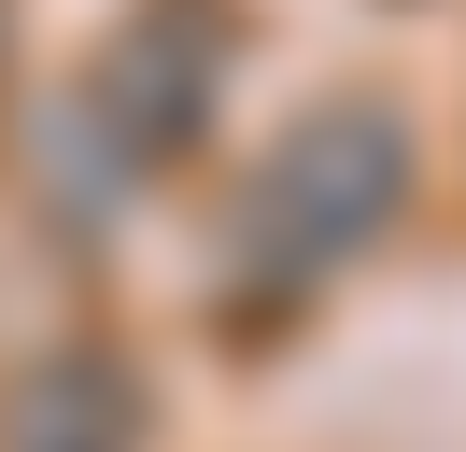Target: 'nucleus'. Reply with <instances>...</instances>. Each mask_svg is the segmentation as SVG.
Here are the masks:
<instances>
[{
  "label": "nucleus",
  "mask_w": 466,
  "mask_h": 452,
  "mask_svg": "<svg viewBox=\"0 0 466 452\" xmlns=\"http://www.w3.org/2000/svg\"><path fill=\"white\" fill-rule=\"evenodd\" d=\"M127 424H142V410H127V382L86 354V367H43V382H29L15 452H127Z\"/></svg>",
  "instance_id": "f03ea898"
},
{
  "label": "nucleus",
  "mask_w": 466,
  "mask_h": 452,
  "mask_svg": "<svg viewBox=\"0 0 466 452\" xmlns=\"http://www.w3.org/2000/svg\"><path fill=\"white\" fill-rule=\"evenodd\" d=\"M396 184H410V141H396V113H381V99L311 113V128H297V156H283V212H311L325 254L368 241V226L396 212Z\"/></svg>",
  "instance_id": "f257e3e1"
}]
</instances>
